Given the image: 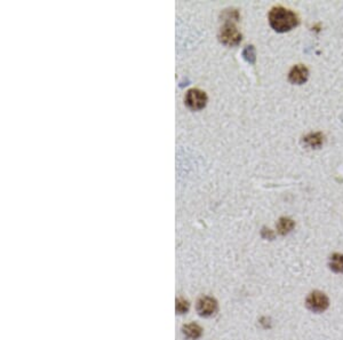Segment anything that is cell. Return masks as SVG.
I'll return each instance as SVG.
<instances>
[{"label":"cell","instance_id":"1","mask_svg":"<svg viewBox=\"0 0 343 340\" xmlns=\"http://www.w3.org/2000/svg\"><path fill=\"white\" fill-rule=\"evenodd\" d=\"M269 23L277 32H287L299 24V17L294 12L284 7H275L269 13Z\"/></svg>","mask_w":343,"mask_h":340},{"label":"cell","instance_id":"2","mask_svg":"<svg viewBox=\"0 0 343 340\" xmlns=\"http://www.w3.org/2000/svg\"><path fill=\"white\" fill-rule=\"evenodd\" d=\"M219 37L221 43L226 46H236L242 41V34H240L233 22H226L221 28Z\"/></svg>","mask_w":343,"mask_h":340},{"label":"cell","instance_id":"3","mask_svg":"<svg viewBox=\"0 0 343 340\" xmlns=\"http://www.w3.org/2000/svg\"><path fill=\"white\" fill-rule=\"evenodd\" d=\"M185 103L192 110H202L205 108L207 103V95L205 92H203L198 88H192L189 90L187 95H185Z\"/></svg>","mask_w":343,"mask_h":340},{"label":"cell","instance_id":"4","mask_svg":"<svg viewBox=\"0 0 343 340\" xmlns=\"http://www.w3.org/2000/svg\"><path fill=\"white\" fill-rule=\"evenodd\" d=\"M307 305L312 311L322 313V311L327 309L328 305H330V301H328V298L324 295L323 292L315 291L309 296Z\"/></svg>","mask_w":343,"mask_h":340},{"label":"cell","instance_id":"5","mask_svg":"<svg viewBox=\"0 0 343 340\" xmlns=\"http://www.w3.org/2000/svg\"><path fill=\"white\" fill-rule=\"evenodd\" d=\"M309 78V70L302 64H298L291 69L289 73V81L295 85H302Z\"/></svg>","mask_w":343,"mask_h":340},{"label":"cell","instance_id":"6","mask_svg":"<svg viewBox=\"0 0 343 340\" xmlns=\"http://www.w3.org/2000/svg\"><path fill=\"white\" fill-rule=\"evenodd\" d=\"M216 310V301L210 297H205L198 302V311L202 315L210 316Z\"/></svg>","mask_w":343,"mask_h":340},{"label":"cell","instance_id":"7","mask_svg":"<svg viewBox=\"0 0 343 340\" xmlns=\"http://www.w3.org/2000/svg\"><path fill=\"white\" fill-rule=\"evenodd\" d=\"M324 143V136L321 132H312L303 138V144L310 149H319Z\"/></svg>","mask_w":343,"mask_h":340},{"label":"cell","instance_id":"8","mask_svg":"<svg viewBox=\"0 0 343 340\" xmlns=\"http://www.w3.org/2000/svg\"><path fill=\"white\" fill-rule=\"evenodd\" d=\"M295 226L294 221L290 218H280L279 221L277 223V230L280 235H286L293 230V228Z\"/></svg>","mask_w":343,"mask_h":340},{"label":"cell","instance_id":"9","mask_svg":"<svg viewBox=\"0 0 343 340\" xmlns=\"http://www.w3.org/2000/svg\"><path fill=\"white\" fill-rule=\"evenodd\" d=\"M330 266L333 272L343 273V254L335 253L331 257Z\"/></svg>","mask_w":343,"mask_h":340},{"label":"cell","instance_id":"10","mask_svg":"<svg viewBox=\"0 0 343 340\" xmlns=\"http://www.w3.org/2000/svg\"><path fill=\"white\" fill-rule=\"evenodd\" d=\"M184 333L187 334L189 338H192V339H196L199 336H201L202 333V329L198 327L196 324H190L187 325V327L184 328Z\"/></svg>","mask_w":343,"mask_h":340},{"label":"cell","instance_id":"11","mask_svg":"<svg viewBox=\"0 0 343 340\" xmlns=\"http://www.w3.org/2000/svg\"><path fill=\"white\" fill-rule=\"evenodd\" d=\"M243 55L247 62L249 63L255 62V49H254L253 46H247V47L244 49Z\"/></svg>","mask_w":343,"mask_h":340}]
</instances>
